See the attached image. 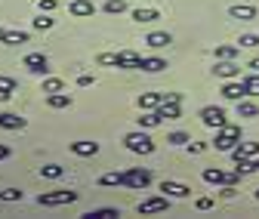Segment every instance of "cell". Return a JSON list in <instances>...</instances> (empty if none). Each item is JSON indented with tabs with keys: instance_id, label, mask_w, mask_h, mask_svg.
<instances>
[{
	"instance_id": "6da1fadb",
	"label": "cell",
	"mask_w": 259,
	"mask_h": 219,
	"mask_svg": "<svg viewBox=\"0 0 259 219\" xmlns=\"http://www.w3.org/2000/svg\"><path fill=\"white\" fill-rule=\"evenodd\" d=\"M238 142H241V127H238V123H225V127L216 130L213 148L216 151H232V148H238Z\"/></svg>"
},
{
	"instance_id": "7a4b0ae2",
	"label": "cell",
	"mask_w": 259,
	"mask_h": 219,
	"mask_svg": "<svg viewBox=\"0 0 259 219\" xmlns=\"http://www.w3.org/2000/svg\"><path fill=\"white\" fill-rule=\"evenodd\" d=\"M123 145H126V151H133V154H151L154 151V139L148 133H142V130L126 133L123 136Z\"/></svg>"
},
{
	"instance_id": "3957f363",
	"label": "cell",
	"mask_w": 259,
	"mask_h": 219,
	"mask_svg": "<svg viewBox=\"0 0 259 219\" xmlns=\"http://www.w3.org/2000/svg\"><path fill=\"white\" fill-rule=\"evenodd\" d=\"M77 201V192H68V189H59V192H47L37 198L40 207H62V204H74Z\"/></svg>"
},
{
	"instance_id": "277c9868",
	"label": "cell",
	"mask_w": 259,
	"mask_h": 219,
	"mask_svg": "<svg viewBox=\"0 0 259 219\" xmlns=\"http://www.w3.org/2000/svg\"><path fill=\"white\" fill-rule=\"evenodd\" d=\"M123 176H126V189H148L151 185V173L142 167H130L123 170Z\"/></svg>"
},
{
	"instance_id": "5b68a950",
	"label": "cell",
	"mask_w": 259,
	"mask_h": 219,
	"mask_svg": "<svg viewBox=\"0 0 259 219\" xmlns=\"http://www.w3.org/2000/svg\"><path fill=\"white\" fill-rule=\"evenodd\" d=\"M201 120H204V127L219 130V127H225V111L219 105H207V108H201Z\"/></svg>"
},
{
	"instance_id": "8992f818",
	"label": "cell",
	"mask_w": 259,
	"mask_h": 219,
	"mask_svg": "<svg viewBox=\"0 0 259 219\" xmlns=\"http://www.w3.org/2000/svg\"><path fill=\"white\" fill-rule=\"evenodd\" d=\"M216 77H222V80H235V77H241V65H235V59H216Z\"/></svg>"
},
{
	"instance_id": "52a82bcc",
	"label": "cell",
	"mask_w": 259,
	"mask_h": 219,
	"mask_svg": "<svg viewBox=\"0 0 259 219\" xmlns=\"http://www.w3.org/2000/svg\"><path fill=\"white\" fill-rule=\"evenodd\" d=\"M22 65H25L28 71H34V74H47V71H50V62H47L44 53H28Z\"/></svg>"
},
{
	"instance_id": "ba28073f",
	"label": "cell",
	"mask_w": 259,
	"mask_h": 219,
	"mask_svg": "<svg viewBox=\"0 0 259 219\" xmlns=\"http://www.w3.org/2000/svg\"><path fill=\"white\" fill-rule=\"evenodd\" d=\"M222 96H225V99H232V102L244 99V96H247L244 80H238V77H235V80H225V83H222Z\"/></svg>"
},
{
	"instance_id": "9c48e42d",
	"label": "cell",
	"mask_w": 259,
	"mask_h": 219,
	"mask_svg": "<svg viewBox=\"0 0 259 219\" xmlns=\"http://www.w3.org/2000/svg\"><path fill=\"white\" fill-rule=\"evenodd\" d=\"M139 62H142V56H139V53H133V50H120V53H117V68L139 71Z\"/></svg>"
},
{
	"instance_id": "30bf717a",
	"label": "cell",
	"mask_w": 259,
	"mask_h": 219,
	"mask_svg": "<svg viewBox=\"0 0 259 219\" xmlns=\"http://www.w3.org/2000/svg\"><path fill=\"white\" fill-rule=\"evenodd\" d=\"M68 13H71L74 19H90V16L96 13V4H93V0H71V4H68Z\"/></svg>"
},
{
	"instance_id": "8fae6325",
	"label": "cell",
	"mask_w": 259,
	"mask_h": 219,
	"mask_svg": "<svg viewBox=\"0 0 259 219\" xmlns=\"http://www.w3.org/2000/svg\"><path fill=\"white\" fill-rule=\"evenodd\" d=\"M160 192H164L167 198H188V195H191L188 185H182V182H170V179L160 182Z\"/></svg>"
},
{
	"instance_id": "7c38bea8",
	"label": "cell",
	"mask_w": 259,
	"mask_h": 219,
	"mask_svg": "<svg viewBox=\"0 0 259 219\" xmlns=\"http://www.w3.org/2000/svg\"><path fill=\"white\" fill-rule=\"evenodd\" d=\"M164 210H167V195H164V198H145V201L139 204V213H142V216L164 213Z\"/></svg>"
},
{
	"instance_id": "4fadbf2b",
	"label": "cell",
	"mask_w": 259,
	"mask_h": 219,
	"mask_svg": "<svg viewBox=\"0 0 259 219\" xmlns=\"http://www.w3.org/2000/svg\"><path fill=\"white\" fill-rule=\"evenodd\" d=\"M25 127H28L25 117H19V114H13V111H4V114H0V130H25Z\"/></svg>"
},
{
	"instance_id": "5bb4252c",
	"label": "cell",
	"mask_w": 259,
	"mask_h": 219,
	"mask_svg": "<svg viewBox=\"0 0 259 219\" xmlns=\"http://www.w3.org/2000/svg\"><path fill=\"white\" fill-rule=\"evenodd\" d=\"M229 16H232V19H241V22H253V19L259 16V10L250 7V4H235V7L229 10Z\"/></svg>"
},
{
	"instance_id": "9a60e30c",
	"label": "cell",
	"mask_w": 259,
	"mask_h": 219,
	"mask_svg": "<svg viewBox=\"0 0 259 219\" xmlns=\"http://www.w3.org/2000/svg\"><path fill=\"white\" fill-rule=\"evenodd\" d=\"M71 151L77 154V158H96V154H99V142L80 139V142H71Z\"/></svg>"
},
{
	"instance_id": "2e32d148",
	"label": "cell",
	"mask_w": 259,
	"mask_h": 219,
	"mask_svg": "<svg viewBox=\"0 0 259 219\" xmlns=\"http://www.w3.org/2000/svg\"><path fill=\"white\" fill-rule=\"evenodd\" d=\"M232 158H259V142H238V148H232Z\"/></svg>"
},
{
	"instance_id": "e0dca14e",
	"label": "cell",
	"mask_w": 259,
	"mask_h": 219,
	"mask_svg": "<svg viewBox=\"0 0 259 219\" xmlns=\"http://www.w3.org/2000/svg\"><path fill=\"white\" fill-rule=\"evenodd\" d=\"M145 43H148L151 50H164V47H170V43H173V37L167 34V31H151V34L145 37Z\"/></svg>"
},
{
	"instance_id": "ac0fdd59",
	"label": "cell",
	"mask_w": 259,
	"mask_h": 219,
	"mask_svg": "<svg viewBox=\"0 0 259 219\" xmlns=\"http://www.w3.org/2000/svg\"><path fill=\"white\" fill-rule=\"evenodd\" d=\"M164 68H167V59H157V56L139 62V71H145V74H157V71H164Z\"/></svg>"
},
{
	"instance_id": "d6986e66",
	"label": "cell",
	"mask_w": 259,
	"mask_h": 219,
	"mask_svg": "<svg viewBox=\"0 0 259 219\" xmlns=\"http://www.w3.org/2000/svg\"><path fill=\"white\" fill-rule=\"evenodd\" d=\"M157 111H160V117H164V120H179V114H182L179 102H170V99L160 102V105H157Z\"/></svg>"
},
{
	"instance_id": "ffe728a7",
	"label": "cell",
	"mask_w": 259,
	"mask_h": 219,
	"mask_svg": "<svg viewBox=\"0 0 259 219\" xmlns=\"http://www.w3.org/2000/svg\"><path fill=\"white\" fill-rule=\"evenodd\" d=\"M204 182L207 185H229V173H222L219 167H207L204 170Z\"/></svg>"
},
{
	"instance_id": "44dd1931",
	"label": "cell",
	"mask_w": 259,
	"mask_h": 219,
	"mask_svg": "<svg viewBox=\"0 0 259 219\" xmlns=\"http://www.w3.org/2000/svg\"><path fill=\"white\" fill-rule=\"evenodd\" d=\"M160 102H164V96H160V93H142V96H139V108H142V111H157Z\"/></svg>"
},
{
	"instance_id": "7402d4cb",
	"label": "cell",
	"mask_w": 259,
	"mask_h": 219,
	"mask_svg": "<svg viewBox=\"0 0 259 219\" xmlns=\"http://www.w3.org/2000/svg\"><path fill=\"white\" fill-rule=\"evenodd\" d=\"M47 102H50V108H71V96H68V93H50V96H47Z\"/></svg>"
},
{
	"instance_id": "603a6c76",
	"label": "cell",
	"mask_w": 259,
	"mask_h": 219,
	"mask_svg": "<svg viewBox=\"0 0 259 219\" xmlns=\"http://www.w3.org/2000/svg\"><path fill=\"white\" fill-rule=\"evenodd\" d=\"M99 185H108V189H114V185H126V176L117 173V170H111V173H102L99 176Z\"/></svg>"
},
{
	"instance_id": "cb8c5ba5",
	"label": "cell",
	"mask_w": 259,
	"mask_h": 219,
	"mask_svg": "<svg viewBox=\"0 0 259 219\" xmlns=\"http://www.w3.org/2000/svg\"><path fill=\"white\" fill-rule=\"evenodd\" d=\"M238 56H241L238 43H219L216 47V59H238Z\"/></svg>"
},
{
	"instance_id": "d4e9b609",
	"label": "cell",
	"mask_w": 259,
	"mask_h": 219,
	"mask_svg": "<svg viewBox=\"0 0 259 219\" xmlns=\"http://www.w3.org/2000/svg\"><path fill=\"white\" fill-rule=\"evenodd\" d=\"M16 86H19V83H16L13 77H4V74H0V102H7L13 93H16Z\"/></svg>"
},
{
	"instance_id": "484cf974",
	"label": "cell",
	"mask_w": 259,
	"mask_h": 219,
	"mask_svg": "<svg viewBox=\"0 0 259 219\" xmlns=\"http://www.w3.org/2000/svg\"><path fill=\"white\" fill-rule=\"evenodd\" d=\"M164 120L160 117V111H148V114H142V117H136V123H139V130H148V127H157V123Z\"/></svg>"
},
{
	"instance_id": "4316f807",
	"label": "cell",
	"mask_w": 259,
	"mask_h": 219,
	"mask_svg": "<svg viewBox=\"0 0 259 219\" xmlns=\"http://www.w3.org/2000/svg\"><path fill=\"white\" fill-rule=\"evenodd\" d=\"M238 117H259V108L244 96V99H238Z\"/></svg>"
},
{
	"instance_id": "83f0119b",
	"label": "cell",
	"mask_w": 259,
	"mask_h": 219,
	"mask_svg": "<svg viewBox=\"0 0 259 219\" xmlns=\"http://www.w3.org/2000/svg\"><path fill=\"white\" fill-rule=\"evenodd\" d=\"M120 213L114 210V207H102V210H90V213H83V219H117Z\"/></svg>"
},
{
	"instance_id": "f1b7e54d",
	"label": "cell",
	"mask_w": 259,
	"mask_h": 219,
	"mask_svg": "<svg viewBox=\"0 0 259 219\" xmlns=\"http://www.w3.org/2000/svg\"><path fill=\"white\" fill-rule=\"evenodd\" d=\"M4 43H7V47L28 43V31H7V34H4Z\"/></svg>"
},
{
	"instance_id": "f546056e",
	"label": "cell",
	"mask_w": 259,
	"mask_h": 219,
	"mask_svg": "<svg viewBox=\"0 0 259 219\" xmlns=\"http://www.w3.org/2000/svg\"><path fill=\"white\" fill-rule=\"evenodd\" d=\"M133 19H136L139 25H142V22H157L160 13H157V10H142V7H139V10H133Z\"/></svg>"
},
{
	"instance_id": "4dcf8cb0",
	"label": "cell",
	"mask_w": 259,
	"mask_h": 219,
	"mask_svg": "<svg viewBox=\"0 0 259 219\" xmlns=\"http://www.w3.org/2000/svg\"><path fill=\"white\" fill-rule=\"evenodd\" d=\"M244 86H247V96H259V71H250L244 77Z\"/></svg>"
},
{
	"instance_id": "1f68e13d",
	"label": "cell",
	"mask_w": 259,
	"mask_h": 219,
	"mask_svg": "<svg viewBox=\"0 0 259 219\" xmlns=\"http://www.w3.org/2000/svg\"><path fill=\"white\" fill-rule=\"evenodd\" d=\"M105 13H108V16L126 13V0H105Z\"/></svg>"
},
{
	"instance_id": "d6a6232c",
	"label": "cell",
	"mask_w": 259,
	"mask_h": 219,
	"mask_svg": "<svg viewBox=\"0 0 259 219\" xmlns=\"http://www.w3.org/2000/svg\"><path fill=\"white\" fill-rule=\"evenodd\" d=\"M65 90V80H59V77H47L44 80V93L50 96V93H62Z\"/></svg>"
},
{
	"instance_id": "836d02e7",
	"label": "cell",
	"mask_w": 259,
	"mask_h": 219,
	"mask_svg": "<svg viewBox=\"0 0 259 219\" xmlns=\"http://www.w3.org/2000/svg\"><path fill=\"white\" fill-rule=\"evenodd\" d=\"M65 173V167H59V164H47V167H40V176H47V179H59Z\"/></svg>"
},
{
	"instance_id": "e575fe53",
	"label": "cell",
	"mask_w": 259,
	"mask_h": 219,
	"mask_svg": "<svg viewBox=\"0 0 259 219\" xmlns=\"http://www.w3.org/2000/svg\"><path fill=\"white\" fill-rule=\"evenodd\" d=\"M238 47H241V50H256V47H259V34H241Z\"/></svg>"
},
{
	"instance_id": "d590c367",
	"label": "cell",
	"mask_w": 259,
	"mask_h": 219,
	"mask_svg": "<svg viewBox=\"0 0 259 219\" xmlns=\"http://www.w3.org/2000/svg\"><path fill=\"white\" fill-rule=\"evenodd\" d=\"M22 189H4V192H0V201H22Z\"/></svg>"
},
{
	"instance_id": "8d00e7d4",
	"label": "cell",
	"mask_w": 259,
	"mask_h": 219,
	"mask_svg": "<svg viewBox=\"0 0 259 219\" xmlns=\"http://www.w3.org/2000/svg\"><path fill=\"white\" fill-rule=\"evenodd\" d=\"M167 142H170V145H188V142H191V136H188V133H170V136H167Z\"/></svg>"
},
{
	"instance_id": "74e56055",
	"label": "cell",
	"mask_w": 259,
	"mask_h": 219,
	"mask_svg": "<svg viewBox=\"0 0 259 219\" xmlns=\"http://www.w3.org/2000/svg\"><path fill=\"white\" fill-rule=\"evenodd\" d=\"M34 28H37V31H50V28H53V19H50V16H40V19H34Z\"/></svg>"
},
{
	"instance_id": "f35d334b",
	"label": "cell",
	"mask_w": 259,
	"mask_h": 219,
	"mask_svg": "<svg viewBox=\"0 0 259 219\" xmlns=\"http://www.w3.org/2000/svg\"><path fill=\"white\" fill-rule=\"evenodd\" d=\"M99 65H117V53H102L99 56Z\"/></svg>"
},
{
	"instance_id": "ab89813d",
	"label": "cell",
	"mask_w": 259,
	"mask_h": 219,
	"mask_svg": "<svg viewBox=\"0 0 259 219\" xmlns=\"http://www.w3.org/2000/svg\"><path fill=\"white\" fill-rule=\"evenodd\" d=\"M93 83H96L93 74H77V86H93Z\"/></svg>"
},
{
	"instance_id": "60d3db41",
	"label": "cell",
	"mask_w": 259,
	"mask_h": 219,
	"mask_svg": "<svg viewBox=\"0 0 259 219\" xmlns=\"http://www.w3.org/2000/svg\"><path fill=\"white\" fill-rule=\"evenodd\" d=\"M198 210H213V198H198Z\"/></svg>"
},
{
	"instance_id": "b9f144b4",
	"label": "cell",
	"mask_w": 259,
	"mask_h": 219,
	"mask_svg": "<svg viewBox=\"0 0 259 219\" xmlns=\"http://www.w3.org/2000/svg\"><path fill=\"white\" fill-rule=\"evenodd\" d=\"M204 148H207L204 142H188V151H191V154H201Z\"/></svg>"
},
{
	"instance_id": "7bdbcfd3",
	"label": "cell",
	"mask_w": 259,
	"mask_h": 219,
	"mask_svg": "<svg viewBox=\"0 0 259 219\" xmlns=\"http://www.w3.org/2000/svg\"><path fill=\"white\" fill-rule=\"evenodd\" d=\"M238 192H235V185H222V198H235Z\"/></svg>"
},
{
	"instance_id": "ee69618b",
	"label": "cell",
	"mask_w": 259,
	"mask_h": 219,
	"mask_svg": "<svg viewBox=\"0 0 259 219\" xmlns=\"http://www.w3.org/2000/svg\"><path fill=\"white\" fill-rule=\"evenodd\" d=\"M40 10H44V13H50V10H56V0H40Z\"/></svg>"
},
{
	"instance_id": "f6af8a7d",
	"label": "cell",
	"mask_w": 259,
	"mask_h": 219,
	"mask_svg": "<svg viewBox=\"0 0 259 219\" xmlns=\"http://www.w3.org/2000/svg\"><path fill=\"white\" fill-rule=\"evenodd\" d=\"M7 158H10V145L0 142V161H7Z\"/></svg>"
},
{
	"instance_id": "bcb514c9",
	"label": "cell",
	"mask_w": 259,
	"mask_h": 219,
	"mask_svg": "<svg viewBox=\"0 0 259 219\" xmlns=\"http://www.w3.org/2000/svg\"><path fill=\"white\" fill-rule=\"evenodd\" d=\"M250 173H259V158H250Z\"/></svg>"
},
{
	"instance_id": "7dc6e473",
	"label": "cell",
	"mask_w": 259,
	"mask_h": 219,
	"mask_svg": "<svg viewBox=\"0 0 259 219\" xmlns=\"http://www.w3.org/2000/svg\"><path fill=\"white\" fill-rule=\"evenodd\" d=\"M250 71H259V56H256V59L250 62Z\"/></svg>"
},
{
	"instance_id": "c3c4849f",
	"label": "cell",
	"mask_w": 259,
	"mask_h": 219,
	"mask_svg": "<svg viewBox=\"0 0 259 219\" xmlns=\"http://www.w3.org/2000/svg\"><path fill=\"white\" fill-rule=\"evenodd\" d=\"M4 34H7V31H4V28H0V43H4Z\"/></svg>"
},
{
	"instance_id": "681fc988",
	"label": "cell",
	"mask_w": 259,
	"mask_h": 219,
	"mask_svg": "<svg viewBox=\"0 0 259 219\" xmlns=\"http://www.w3.org/2000/svg\"><path fill=\"white\" fill-rule=\"evenodd\" d=\"M256 201H259V189H256Z\"/></svg>"
}]
</instances>
